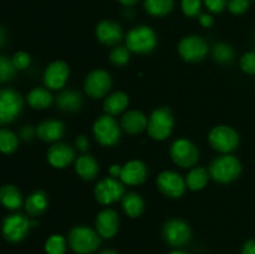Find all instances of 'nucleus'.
I'll list each match as a JSON object with an SVG mask.
<instances>
[{"instance_id":"nucleus-48","label":"nucleus","mask_w":255,"mask_h":254,"mask_svg":"<svg viewBox=\"0 0 255 254\" xmlns=\"http://www.w3.org/2000/svg\"><path fill=\"white\" fill-rule=\"evenodd\" d=\"M99 254H119V253L115 251H112V249H105V251H102L101 253H99Z\"/></svg>"},{"instance_id":"nucleus-19","label":"nucleus","mask_w":255,"mask_h":254,"mask_svg":"<svg viewBox=\"0 0 255 254\" xmlns=\"http://www.w3.org/2000/svg\"><path fill=\"white\" fill-rule=\"evenodd\" d=\"M75 159V151L70 144L55 143L47 151V161L55 168H66Z\"/></svg>"},{"instance_id":"nucleus-12","label":"nucleus","mask_w":255,"mask_h":254,"mask_svg":"<svg viewBox=\"0 0 255 254\" xmlns=\"http://www.w3.org/2000/svg\"><path fill=\"white\" fill-rule=\"evenodd\" d=\"M178 52L184 61L199 62L208 54V44L202 37L191 35L181 40L178 45Z\"/></svg>"},{"instance_id":"nucleus-27","label":"nucleus","mask_w":255,"mask_h":254,"mask_svg":"<svg viewBox=\"0 0 255 254\" xmlns=\"http://www.w3.org/2000/svg\"><path fill=\"white\" fill-rule=\"evenodd\" d=\"M0 203L7 209H19L22 206L21 192L12 184H5L0 188Z\"/></svg>"},{"instance_id":"nucleus-6","label":"nucleus","mask_w":255,"mask_h":254,"mask_svg":"<svg viewBox=\"0 0 255 254\" xmlns=\"http://www.w3.org/2000/svg\"><path fill=\"white\" fill-rule=\"evenodd\" d=\"M92 132L96 141L105 147L115 146L121 136V129L117 121L107 114L97 117L92 126Z\"/></svg>"},{"instance_id":"nucleus-24","label":"nucleus","mask_w":255,"mask_h":254,"mask_svg":"<svg viewBox=\"0 0 255 254\" xmlns=\"http://www.w3.org/2000/svg\"><path fill=\"white\" fill-rule=\"evenodd\" d=\"M49 206V198L44 191H35L25 201V208L31 217H39Z\"/></svg>"},{"instance_id":"nucleus-49","label":"nucleus","mask_w":255,"mask_h":254,"mask_svg":"<svg viewBox=\"0 0 255 254\" xmlns=\"http://www.w3.org/2000/svg\"><path fill=\"white\" fill-rule=\"evenodd\" d=\"M169 254H187V253L183 251H173V252H171Z\"/></svg>"},{"instance_id":"nucleus-41","label":"nucleus","mask_w":255,"mask_h":254,"mask_svg":"<svg viewBox=\"0 0 255 254\" xmlns=\"http://www.w3.org/2000/svg\"><path fill=\"white\" fill-rule=\"evenodd\" d=\"M75 146H76V148L79 149V151L86 152L87 149H89V139H87V137L84 136V134H80V136H77L76 139H75Z\"/></svg>"},{"instance_id":"nucleus-32","label":"nucleus","mask_w":255,"mask_h":254,"mask_svg":"<svg viewBox=\"0 0 255 254\" xmlns=\"http://www.w3.org/2000/svg\"><path fill=\"white\" fill-rule=\"evenodd\" d=\"M19 146L16 134L6 128H0V152L5 154L14 153Z\"/></svg>"},{"instance_id":"nucleus-15","label":"nucleus","mask_w":255,"mask_h":254,"mask_svg":"<svg viewBox=\"0 0 255 254\" xmlns=\"http://www.w3.org/2000/svg\"><path fill=\"white\" fill-rule=\"evenodd\" d=\"M70 76L69 65L61 60L52 61L44 72L45 86L50 90H59L65 86Z\"/></svg>"},{"instance_id":"nucleus-34","label":"nucleus","mask_w":255,"mask_h":254,"mask_svg":"<svg viewBox=\"0 0 255 254\" xmlns=\"http://www.w3.org/2000/svg\"><path fill=\"white\" fill-rule=\"evenodd\" d=\"M131 57V51L127 49V46H120L116 45L114 49L110 51V61L115 66H125L129 61Z\"/></svg>"},{"instance_id":"nucleus-28","label":"nucleus","mask_w":255,"mask_h":254,"mask_svg":"<svg viewBox=\"0 0 255 254\" xmlns=\"http://www.w3.org/2000/svg\"><path fill=\"white\" fill-rule=\"evenodd\" d=\"M27 102L32 109L44 110L52 104V95L49 91V89L35 87L27 95Z\"/></svg>"},{"instance_id":"nucleus-7","label":"nucleus","mask_w":255,"mask_h":254,"mask_svg":"<svg viewBox=\"0 0 255 254\" xmlns=\"http://www.w3.org/2000/svg\"><path fill=\"white\" fill-rule=\"evenodd\" d=\"M24 107V100L12 89L0 90V125L11 124L19 117Z\"/></svg>"},{"instance_id":"nucleus-20","label":"nucleus","mask_w":255,"mask_h":254,"mask_svg":"<svg viewBox=\"0 0 255 254\" xmlns=\"http://www.w3.org/2000/svg\"><path fill=\"white\" fill-rule=\"evenodd\" d=\"M148 126L146 115L138 110H129L121 117V128L128 134H139Z\"/></svg>"},{"instance_id":"nucleus-45","label":"nucleus","mask_w":255,"mask_h":254,"mask_svg":"<svg viewBox=\"0 0 255 254\" xmlns=\"http://www.w3.org/2000/svg\"><path fill=\"white\" fill-rule=\"evenodd\" d=\"M121 169L122 167L119 166V164H112V166L110 167V176L114 177V178H117V177H120V174H121Z\"/></svg>"},{"instance_id":"nucleus-43","label":"nucleus","mask_w":255,"mask_h":254,"mask_svg":"<svg viewBox=\"0 0 255 254\" xmlns=\"http://www.w3.org/2000/svg\"><path fill=\"white\" fill-rule=\"evenodd\" d=\"M242 254H255V239H249L244 243Z\"/></svg>"},{"instance_id":"nucleus-9","label":"nucleus","mask_w":255,"mask_h":254,"mask_svg":"<svg viewBox=\"0 0 255 254\" xmlns=\"http://www.w3.org/2000/svg\"><path fill=\"white\" fill-rule=\"evenodd\" d=\"M94 194L96 201L102 206H109L115 203L125 196V187L122 182L114 177H106L97 182L95 186Z\"/></svg>"},{"instance_id":"nucleus-14","label":"nucleus","mask_w":255,"mask_h":254,"mask_svg":"<svg viewBox=\"0 0 255 254\" xmlns=\"http://www.w3.org/2000/svg\"><path fill=\"white\" fill-rule=\"evenodd\" d=\"M157 187L164 196L169 198H179L186 192L187 183L177 172L164 171L157 177Z\"/></svg>"},{"instance_id":"nucleus-35","label":"nucleus","mask_w":255,"mask_h":254,"mask_svg":"<svg viewBox=\"0 0 255 254\" xmlns=\"http://www.w3.org/2000/svg\"><path fill=\"white\" fill-rule=\"evenodd\" d=\"M16 75V67L12 64V60L6 56H0V82H6L14 79Z\"/></svg>"},{"instance_id":"nucleus-44","label":"nucleus","mask_w":255,"mask_h":254,"mask_svg":"<svg viewBox=\"0 0 255 254\" xmlns=\"http://www.w3.org/2000/svg\"><path fill=\"white\" fill-rule=\"evenodd\" d=\"M199 24L203 27H211L213 25V17L208 14L199 15Z\"/></svg>"},{"instance_id":"nucleus-39","label":"nucleus","mask_w":255,"mask_h":254,"mask_svg":"<svg viewBox=\"0 0 255 254\" xmlns=\"http://www.w3.org/2000/svg\"><path fill=\"white\" fill-rule=\"evenodd\" d=\"M11 60L14 66L16 67V70H25L31 64V57H30V55L27 52L24 51L16 52Z\"/></svg>"},{"instance_id":"nucleus-8","label":"nucleus","mask_w":255,"mask_h":254,"mask_svg":"<svg viewBox=\"0 0 255 254\" xmlns=\"http://www.w3.org/2000/svg\"><path fill=\"white\" fill-rule=\"evenodd\" d=\"M169 154L172 161L182 168H191L199 159V151L196 144L186 138L176 139L169 148Z\"/></svg>"},{"instance_id":"nucleus-37","label":"nucleus","mask_w":255,"mask_h":254,"mask_svg":"<svg viewBox=\"0 0 255 254\" xmlns=\"http://www.w3.org/2000/svg\"><path fill=\"white\" fill-rule=\"evenodd\" d=\"M241 69L246 74L255 75V51H249L242 56Z\"/></svg>"},{"instance_id":"nucleus-2","label":"nucleus","mask_w":255,"mask_h":254,"mask_svg":"<svg viewBox=\"0 0 255 254\" xmlns=\"http://www.w3.org/2000/svg\"><path fill=\"white\" fill-rule=\"evenodd\" d=\"M97 231L86 226L74 227L69 232L67 242L69 246L75 253L77 254H90L99 248L101 239Z\"/></svg>"},{"instance_id":"nucleus-33","label":"nucleus","mask_w":255,"mask_h":254,"mask_svg":"<svg viewBox=\"0 0 255 254\" xmlns=\"http://www.w3.org/2000/svg\"><path fill=\"white\" fill-rule=\"evenodd\" d=\"M67 248V241L61 234H52L46 239L45 252L46 254H65Z\"/></svg>"},{"instance_id":"nucleus-47","label":"nucleus","mask_w":255,"mask_h":254,"mask_svg":"<svg viewBox=\"0 0 255 254\" xmlns=\"http://www.w3.org/2000/svg\"><path fill=\"white\" fill-rule=\"evenodd\" d=\"M119 2H121L122 5H125V6H132V5L136 4L138 0H117Z\"/></svg>"},{"instance_id":"nucleus-21","label":"nucleus","mask_w":255,"mask_h":254,"mask_svg":"<svg viewBox=\"0 0 255 254\" xmlns=\"http://www.w3.org/2000/svg\"><path fill=\"white\" fill-rule=\"evenodd\" d=\"M65 125L61 121L55 119L45 120L37 126L36 134L44 142H57L64 137Z\"/></svg>"},{"instance_id":"nucleus-5","label":"nucleus","mask_w":255,"mask_h":254,"mask_svg":"<svg viewBox=\"0 0 255 254\" xmlns=\"http://www.w3.org/2000/svg\"><path fill=\"white\" fill-rule=\"evenodd\" d=\"M208 142L211 147L223 154H229L236 151L239 146V134L232 127L226 125L216 126L208 134Z\"/></svg>"},{"instance_id":"nucleus-31","label":"nucleus","mask_w":255,"mask_h":254,"mask_svg":"<svg viewBox=\"0 0 255 254\" xmlns=\"http://www.w3.org/2000/svg\"><path fill=\"white\" fill-rule=\"evenodd\" d=\"M212 56L214 61L222 65H228L234 59V50L227 42H217L212 47Z\"/></svg>"},{"instance_id":"nucleus-38","label":"nucleus","mask_w":255,"mask_h":254,"mask_svg":"<svg viewBox=\"0 0 255 254\" xmlns=\"http://www.w3.org/2000/svg\"><path fill=\"white\" fill-rule=\"evenodd\" d=\"M227 7L233 15H243L249 9V0H229Z\"/></svg>"},{"instance_id":"nucleus-50","label":"nucleus","mask_w":255,"mask_h":254,"mask_svg":"<svg viewBox=\"0 0 255 254\" xmlns=\"http://www.w3.org/2000/svg\"><path fill=\"white\" fill-rule=\"evenodd\" d=\"M253 1H255V0H253Z\"/></svg>"},{"instance_id":"nucleus-16","label":"nucleus","mask_w":255,"mask_h":254,"mask_svg":"<svg viewBox=\"0 0 255 254\" xmlns=\"http://www.w3.org/2000/svg\"><path fill=\"white\" fill-rule=\"evenodd\" d=\"M147 166L142 161L133 159L122 166L120 179L127 186H138L147 179Z\"/></svg>"},{"instance_id":"nucleus-23","label":"nucleus","mask_w":255,"mask_h":254,"mask_svg":"<svg viewBox=\"0 0 255 254\" xmlns=\"http://www.w3.org/2000/svg\"><path fill=\"white\" fill-rule=\"evenodd\" d=\"M75 171L84 181H92L99 174V163L90 154H82L75 162Z\"/></svg>"},{"instance_id":"nucleus-25","label":"nucleus","mask_w":255,"mask_h":254,"mask_svg":"<svg viewBox=\"0 0 255 254\" xmlns=\"http://www.w3.org/2000/svg\"><path fill=\"white\" fill-rule=\"evenodd\" d=\"M128 96L122 91L112 92L111 95L105 99L104 101V111L110 116H116L121 114L127 106H128Z\"/></svg>"},{"instance_id":"nucleus-4","label":"nucleus","mask_w":255,"mask_h":254,"mask_svg":"<svg viewBox=\"0 0 255 254\" xmlns=\"http://www.w3.org/2000/svg\"><path fill=\"white\" fill-rule=\"evenodd\" d=\"M126 46L136 54H149L157 46L156 32L146 25L133 27L126 35Z\"/></svg>"},{"instance_id":"nucleus-26","label":"nucleus","mask_w":255,"mask_h":254,"mask_svg":"<svg viewBox=\"0 0 255 254\" xmlns=\"http://www.w3.org/2000/svg\"><path fill=\"white\" fill-rule=\"evenodd\" d=\"M122 209L131 218H137L144 211V201L138 193L128 192L122 197Z\"/></svg>"},{"instance_id":"nucleus-36","label":"nucleus","mask_w":255,"mask_h":254,"mask_svg":"<svg viewBox=\"0 0 255 254\" xmlns=\"http://www.w3.org/2000/svg\"><path fill=\"white\" fill-rule=\"evenodd\" d=\"M182 11L188 17H196L201 15L202 0H182Z\"/></svg>"},{"instance_id":"nucleus-46","label":"nucleus","mask_w":255,"mask_h":254,"mask_svg":"<svg viewBox=\"0 0 255 254\" xmlns=\"http://www.w3.org/2000/svg\"><path fill=\"white\" fill-rule=\"evenodd\" d=\"M6 44V31L2 26H0V47Z\"/></svg>"},{"instance_id":"nucleus-42","label":"nucleus","mask_w":255,"mask_h":254,"mask_svg":"<svg viewBox=\"0 0 255 254\" xmlns=\"http://www.w3.org/2000/svg\"><path fill=\"white\" fill-rule=\"evenodd\" d=\"M35 131L31 126H24L20 129V137H21L24 141H30V139L34 137Z\"/></svg>"},{"instance_id":"nucleus-10","label":"nucleus","mask_w":255,"mask_h":254,"mask_svg":"<svg viewBox=\"0 0 255 254\" xmlns=\"http://www.w3.org/2000/svg\"><path fill=\"white\" fill-rule=\"evenodd\" d=\"M31 228V221L24 214H10L2 221V236L11 243H19L29 233Z\"/></svg>"},{"instance_id":"nucleus-17","label":"nucleus","mask_w":255,"mask_h":254,"mask_svg":"<svg viewBox=\"0 0 255 254\" xmlns=\"http://www.w3.org/2000/svg\"><path fill=\"white\" fill-rule=\"evenodd\" d=\"M119 216L116 212L111 208L102 209L96 216L95 227H96L97 233L104 238H111L119 231Z\"/></svg>"},{"instance_id":"nucleus-18","label":"nucleus","mask_w":255,"mask_h":254,"mask_svg":"<svg viewBox=\"0 0 255 254\" xmlns=\"http://www.w3.org/2000/svg\"><path fill=\"white\" fill-rule=\"evenodd\" d=\"M97 40L107 46H116L122 40V30L117 22L112 20H104L99 22L95 29Z\"/></svg>"},{"instance_id":"nucleus-13","label":"nucleus","mask_w":255,"mask_h":254,"mask_svg":"<svg viewBox=\"0 0 255 254\" xmlns=\"http://www.w3.org/2000/svg\"><path fill=\"white\" fill-rule=\"evenodd\" d=\"M112 86L111 76L105 70H94L85 79V92L92 99H101L109 94Z\"/></svg>"},{"instance_id":"nucleus-40","label":"nucleus","mask_w":255,"mask_h":254,"mask_svg":"<svg viewBox=\"0 0 255 254\" xmlns=\"http://www.w3.org/2000/svg\"><path fill=\"white\" fill-rule=\"evenodd\" d=\"M228 1L227 0H204V5L207 9L214 14H219L227 7Z\"/></svg>"},{"instance_id":"nucleus-3","label":"nucleus","mask_w":255,"mask_h":254,"mask_svg":"<svg viewBox=\"0 0 255 254\" xmlns=\"http://www.w3.org/2000/svg\"><path fill=\"white\" fill-rule=\"evenodd\" d=\"M174 127L173 112L169 107L162 106L157 107L151 114L148 120V131L149 137L154 141H164L171 136Z\"/></svg>"},{"instance_id":"nucleus-1","label":"nucleus","mask_w":255,"mask_h":254,"mask_svg":"<svg viewBox=\"0 0 255 254\" xmlns=\"http://www.w3.org/2000/svg\"><path fill=\"white\" fill-rule=\"evenodd\" d=\"M208 172L209 177L217 183L228 184L241 176L242 163L232 154H222L212 161Z\"/></svg>"},{"instance_id":"nucleus-29","label":"nucleus","mask_w":255,"mask_h":254,"mask_svg":"<svg viewBox=\"0 0 255 254\" xmlns=\"http://www.w3.org/2000/svg\"><path fill=\"white\" fill-rule=\"evenodd\" d=\"M209 172L203 167H194L187 174L186 183L191 191H201L208 183Z\"/></svg>"},{"instance_id":"nucleus-30","label":"nucleus","mask_w":255,"mask_h":254,"mask_svg":"<svg viewBox=\"0 0 255 254\" xmlns=\"http://www.w3.org/2000/svg\"><path fill=\"white\" fill-rule=\"evenodd\" d=\"M174 0H144V9L152 16H166L173 10Z\"/></svg>"},{"instance_id":"nucleus-22","label":"nucleus","mask_w":255,"mask_h":254,"mask_svg":"<svg viewBox=\"0 0 255 254\" xmlns=\"http://www.w3.org/2000/svg\"><path fill=\"white\" fill-rule=\"evenodd\" d=\"M56 105L61 111L76 112L84 106V97L75 90H64L56 97Z\"/></svg>"},{"instance_id":"nucleus-11","label":"nucleus","mask_w":255,"mask_h":254,"mask_svg":"<svg viewBox=\"0 0 255 254\" xmlns=\"http://www.w3.org/2000/svg\"><path fill=\"white\" fill-rule=\"evenodd\" d=\"M162 236L169 246L179 248L191 241L192 231L186 222L179 218H173L164 223Z\"/></svg>"}]
</instances>
